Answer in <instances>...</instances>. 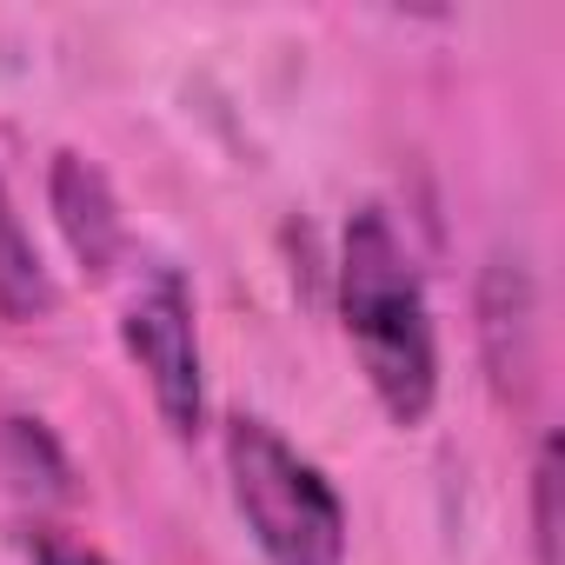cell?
I'll return each mask as SVG.
<instances>
[{"instance_id": "1", "label": "cell", "mask_w": 565, "mask_h": 565, "mask_svg": "<svg viewBox=\"0 0 565 565\" xmlns=\"http://www.w3.org/2000/svg\"><path fill=\"white\" fill-rule=\"evenodd\" d=\"M340 313L353 333V353L380 393V406L399 426H419L439 399V347H433V313L426 287L380 206H360L347 220L340 246Z\"/></svg>"}, {"instance_id": "2", "label": "cell", "mask_w": 565, "mask_h": 565, "mask_svg": "<svg viewBox=\"0 0 565 565\" xmlns=\"http://www.w3.org/2000/svg\"><path fill=\"white\" fill-rule=\"evenodd\" d=\"M226 472L246 532L273 565H340L347 558V505L320 479L313 459H300L266 419L226 426Z\"/></svg>"}, {"instance_id": "3", "label": "cell", "mask_w": 565, "mask_h": 565, "mask_svg": "<svg viewBox=\"0 0 565 565\" xmlns=\"http://www.w3.org/2000/svg\"><path fill=\"white\" fill-rule=\"evenodd\" d=\"M127 353L140 360L153 406L167 419V433L193 439L200 413H206V386H200V340H193V300L180 287V273H153L147 287L134 294L127 320H120Z\"/></svg>"}, {"instance_id": "4", "label": "cell", "mask_w": 565, "mask_h": 565, "mask_svg": "<svg viewBox=\"0 0 565 565\" xmlns=\"http://www.w3.org/2000/svg\"><path fill=\"white\" fill-rule=\"evenodd\" d=\"M47 193H54V220H61L74 259H81L87 273H114L127 226H120V200H114L107 173H100L87 153H54V180H47Z\"/></svg>"}, {"instance_id": "5", "label": "cell", "mask_w": 565, "mask_h": 565, "mask_svg": "<svg viewBox=\"0 0 565 565\" xmlns=\"http://www.w3.org/2000/svg\"><path fill=\"white\" fill-rule=\"evenodd\" d=\"M54 300H61V294H54V279H47L34 239L21 233L8 186H0V313H8V320H47Z\"/></svg>"}, {"instance_id": "6", "label": "cell", "mask_w": 565, "mask_h": 565, "mask_svg": "<svg viewBox=\"0 0 565 565\" xmlns=\"http://www.w3.org/2000/svg\"><path fill=\"white\" fill-rule=\"evenodd\" d=\"M539 565H558V439L539 452Z\"/></svg>"}, {"instance_id": "7", "label": "cell", "mask_w": 565, "mask_h": 565, "mask_svg": "<svg viewBox=\"0 0 565 565\" xmlns=\"http://www.w3.org/2000/svg\"><path fill=\"white\" fill-rule=\"evenodd\" d=\"M28 552H34V565H107L94 545H74L67 532H47V525L28 539Z\"/></svg>"}]
</instances>
